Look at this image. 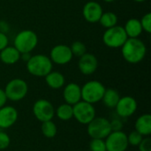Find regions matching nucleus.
<instances>
[{
  "mask_svg": "<svg viewBox=\"0 0 151 151\" xmlns=\"http://www.w3.org/2000/svg\"><path fill=\"white\" fill-rule=\"evenodd\" d=\"M18 111L11 105L0 108V128L7 129L12 127L18 120Z\"/></svg>",
  "mask_w": 151,
  "mask_h": 151,
  "instance_id": "obj_15",
  "label": "nucleus"
},
{
  "mask_svg": "<svg viewBox=\"0 0 151 151\" xmlns=\"http://www.w3.org/2000/svg\"><path fill=\"white\" fill-rule=\"evenodd\" d=\"M11 139L5 132H0V150H4L10 146Z\"/></svg>",
  "mask_w": 151,
  "mask_h": 151,
  "instance_id": "obj_29",
  "label": "nucleus"
},
{
  "mask_svg": "<svg viewBox=\"0 0 151 151\" xmlns=\"http://www.w3.org/2000/svg\"><path fill=\"white\" fill-rule=\"evenodd\" d=\"M41 131L43 136H45L48 139H52L57 135L58 127L52 120H48L42 122Z\"/></svg>",
  "mask_w": 151,
  "mask_h": 151,
  "instance_id": "obj_24",
  "label": "nucleus"
},
{
  "mask_svg": "<svg viewBox=\"0 0 151 151\" xmlns=\"http://www.w3.org/2000/svg\"><path fill=\"white\" fill-rule=\"evenodd\" d=\"M44 78L48 87L52 89H59L63 88L65 83V76L61 73L57 71L50 72Z\"/></svg>",
  "mask_w": 151,
  "mask_h": 151,
  "instance_id": "obj_20",
  "label": "nucleus"
},
{
  "mask_svg": "<svg viewBox=\"0 0 151 151\" xmlns=\"http://www.w3.org/2000/svg\"><path fill=\"white\" fill-rule=\"evenodd\" d=\"M52 68L53 63L50 57L43 54L31 56L30 59L27 62V72L35 77H45L52 71Z\"/></svg>",
  "mask_w": 151,
  "mask_h": 151,
  "instance_id": "obj_2",
  "label": "nucleus"
},
{
  "mask_svg": "<svg viewBox=\"0 0 151 151\" xmlns=\"http://www.w3.org/2000/svg\"><path fill=\"white\" fill-rule=\"evenodd\" d=\"M20 59V53L14 46H7L0 51V60L5 65H14Z\"/></svg>",
  "mask_w": 151,
  "mask_h": 151,
  "instance_id": "obj_18",
  "label": "nucleus"
},
{
  "mask_svg": "<svg viewBox=\"0 0 151 151\" xmlns=\"http://www.w3.org/2000/svg\"><path fill=\"white\" fill-rule=\"evenodd\" d=\"M87 126V132L91 139H105L111 132L110 120L104 117H95Z\"/></svg>",
  "mask_w": 151,
  "mask_h": 151,
  "instance_id": "obj_6",
  "label": "nucleus"
},
{
  "mask_svg": "<svg viewBox=\"0 0 151 151\" xmlns=\"http://www.w3.org/2000/svg\"><path fill=\"white\" fill-rule=\"evenodd\" d=\"M6 102H7V98H6L5 93L4 91V89L0 88V108L4 106Z\"/></svg>",
  "mask_w": 151,
  "mask_h": 151,
  "instance_id": "obj_33",
  "label": "nucleus"
},
{
  "mask_svg": "<svg viewBox=\"0 0 151 151\" xmlns=\"http://www.w3.org/2000/svg\"><path fill=\"white\" fill-rule=\"evenodd\" d=\"M104 11L101 4L96 1L87 2L82 9L83 18L88 23H97L103 14Z\"/></svg>",
  "mask_w": 151,
  "mask_h": 151,
  "instance_id": "obj_13",
  "label": "nucleus"
},
{
  "mask_svg": "<svg viewBox=\"0 0 151 151\" xmlns=\"http://www.w3.org/2000/svg\"><path fill=\"white\" fill-rule=\"evenodd\" d=\"M104 2H106V3H112V2H114V1H116V0H104Z\"/></svg>",
  "mask_w": 151,
  "mask_h": 151,
  "instance_id": "obj_37",
  "label": "nucleus"
},
{
  "mask_svg": "<svg viewBox=\"0 0 151 151\" xmlns=\"http://www.w3.org/2000/svg\"><path fill=\"white\" fill-rule=\"evenodd\" d=\"M111 129V131H122L123 129V122L119 119H114L113 120L110 121Z\"/></svg>",
  "mask_w": 151,
  "mask_h": 151,
  "instance_id": "obj_31",
  "label": "nucleus"
},
{
  "mask_svg": "<svg viewBox=\"0 0 151 151\" xmlns=\"http://www.w3.org/2000/svg\"><path fill=\"white\" fill-rule=\"evenodd\" d=\"M141 21V25L142 27V30L147 32V33H150L151 32V13L150 12H147L146 14H144L142 16V18L140 19Z\"/></svg>",
  "mask_w": 151,
  "mask_h": 151,
  "instance_id": "obj_28",
  "label": "nucleus"
},
{
  "mask_svg": "<svg viewBox=\"0 0 151 151\" xmlns=\"http://www.w3.org/2000/svg\"><path fill=\"white\" fill-rule=\"evenodd\" d=\"M63 98L68 104L74 105L81 101V87L74 82L68 83L63 90Z\"/></svg>",
  "mask_w": 151,
  "mask_h": 151,
  "instance_id": "obj_16",
  "label": "nucleus"
},
{
  "mask_svg": "<svg viewBox=\"0 0 151 151\" xmlns=\"http://www.w3.org/2000/svg\"><path fill=\"white\" fill-rule=\"evenodd\" d=\"M134 130L140 133L142 136L147 137L151 134V115L145 113L141 115L135 121Z\"/></svg>",
  "mask_w": 151,
  "mask_h": 151,
  "instance_id": "obj_17",
  "label": "nucleus"
},
{
  "mask_svg": "<svg viewBox=\"0 0 151 151\" xmlns=\"http://www.w3.org/2000/svg\"><path fill=\"white\" fill-rule=\"evenodd\" d=\"M9 31V25L4 20H0V32L6 34Z\"/></svg>",
  "mask_w": 151,
  "mask_h": 151,
  "instance_id": "obj_34",
  "label": "nucleus"
},
{
  "mask_svg": "<svg viewBox=\"0 0 151 151\" xmlns=\"http://www.w3.org/2000/svg\"><path fill=\"white\" fill-rule=\"evenodd\" d=\"M104 141L107 151H126L129 146L127 134L123 131H111Z\"/></svg>",
  "mask_w": 151,
  "mask_h": 151,
  "instance_id": "obj_10",
  "label": "nucleus"
},
{
  "mask_svg": "<svg viewBox=\"0 0 151 151\" xmlns=\"http://www.w3.org/2000/svg\"><path fill=\"white\" fill-rule=\"evenodd\" d=\"M71 51L73 53V56L75 57H81L82 55H84L87 52V47L84 44V42H81V41H76L73 42L72 43V45L70 46Z\"/></svg>",
  "mask_w": 151,
  "mask_h": 151,
  "instance_id": "obj_25",
  "label": "nucleus"
},
{
  "mask_svg": "<svg viewBox=\"0 0 151 151\" xmlns=\"http://www.w3.org/2000/svg\"><path fill=\"white\" fill-rule=\"evenodd\" d=\"M33 113L37 120L44 122L52 120L55 116V108L53 104L46 99H39L33 105Z\"/></svg>",
  "mask_w": 151,
  "mask_h": 151,
  "instance_id": "obj_9",
  "label": "nucleus"
},
{
  "mask_svg": "<svg viewBox=\"0 0 151 151\" xmlns=\"http://www.w3.org/2000/svg\"><path fill=\"white\" fill-rule=\"evenodd\" d=\"M121 53L127 63L138 64L144 59L147 53V48L141 39L127 38L121 47Z\"/></svg>",
  "mask_w": 151,
  "mask_h": 151,
  "instance_id": "obj_1",
  "label": "nucleus"
},
{
  "mask_svg": "<svg viewBox=\"0 0 151 151\" xmlns=\"http://www.w3.org/2000/svg\"><path fill=\"white\" fill-rule=\"evenodd\" d=\"M31 53H29V52H26V53H20V59L21 60H23V61H25L26 63L30 59V58H31Z\"/></svg>",
  "mask_w": 151,
  "mask_h": 151,
  "instance_id": "obj_35",
  "label": "nucleus"
},
{
  "mask_svg": "<svg viewBox=\"0 0 151 151\" xmlns=\"http://www.w3.org/2000/svg\"><path fill=\"white\" fill-rule=\"evenodd\" d=\"M98 67V60L94 54L86 52L79 58L78 68L84 75L93 74Z\"/></svg>",
  "mask_w": 151,
  "mask_h": 151,
  "instance_id": "obj_14",
  "label": "nucleus"
},
{
  "mask_svg": "<svg viewBox=\"0 0 151 151\" xmlns=\"http://www.w3.org/2000/svg\"><path fill=\"white\" fill-rule=\"evenodd\" d=\"M127 38L128 37L124 30V27L118 25L110 28H106L103 35L104 43L107 47L112 49L121 48Z\"/></svg>",
  "mask_w": 151,
  "mask_h": 151,
  "instance_id": "obj_7",
  "label": "nucleus"
},
{
  "mask_svg": "<svg viewBox=\"0 0 151 151\" xmlns=\"http://www.w3.org/2000/svg\"><path fill=\"white\" fill-rule=\"evenodd\" d=\"M89 150L90 151H107L104 139H91Z\"/></svg>",
  "mask_w": 151,
  "mask_h": 151,
  "instance_id": "obj_27",
  "label": "nucleus"
},
{
  "mask_svg": "<svg viewBox=\"0 0 151 151\" xmlns=\"http://www.w3.org/2000/svg\"><path fill=\"white\" fill-rule=\"evenodd\" d=\"M4 91L7 100L18 102L24 99L27 95L28 85L24 80L20 78H15L11 80L6 84Z\"/></svg>",
  "mask_w": 151,
  "mask_h": 151,
  "instance_id": "obj_5",
  "label": "nucleus"
},
{
  "mask_svg": "<svg viewBox=\"0 0 151 151\" xmlns=\"http://www.w3.org/2000/svg\"><path fill=\"white\" fill-rule=\"evenodd\" d=\"M38 44V36L35 32L25 29L19 32L13 41V46L19 53H31Z\"/></svg>",
  "mask_w": 151,
  "mask_h": 151,
  "instance_id": "obj_3",
  "label": "nucleus"
},
{
  "mask_svg": "<svg viewBox=\"0 0 151 151\" xmlns=\"http://www.w3.org/2000/svg\"><path fill=\"white\" fill-rule=\"evenodd\" d=\"M134 2H137V3H142V2H145L146 0H134Z\"/></svg>",
  "mask_w": 151,
  "mask_h": 151,
  "instance_id": "obj_36",
  "label": "nucleus"
},
{
  "mask_svg": "<svg viewBox=\"0 0 151 151\" xmlns=\"http://www.w3.org/2000/svg\"><path fill=\"white\" fill-rule=\"evenodd\" d=\"M123 27L128 38H139L143 31L140 19L135 18L129 19Z\"/></svg>",
  "mask_w": 151,
  "mask_h": 151,
  "instance_id": "obj_19",
  "label": "nucleus"
},
{
  "mask_svg": "<svg viewBox=\"0 0 151 151\" xmlns=\"http://www.w3.org/2000/svg\"><path fill=\"white\" fill-rule=\"evenodd\" d=\"M120 98L119 92L114 88H106L102 98L104 104L110 109H114Z\"/></svg>",
  "mask_w": 151,
  "mask_h": 151,
  "instance_id": "obj_21",
  "label": "nucleus"
},
{
  "mask_svg": "<svg viewBox=\"0 0 151 151\" xmlns=\"http://www.w3.org/2000/svg\"><path fill=\"white\" fill-rule=\"evenodd\" d=\"M102 27L105 28H110L111 27H114L118 23V16L116 13L112 12H103L99 21H98Z\"/></svg>",
  "mask_w": 151,
  "mask_h": 151,
  "instance_id": "obj_23",
  "label": "nucleus"
},
{
  "mask_svg": "<svg viewBox=\"0 0 151 151\" xmlns=\"http://www.w3.org/2000/svg\"><path fill=\"white\" fill-rule=\"evenodd\" d=\"M55 115L62 121H68L72 119L73 118V105L66 103L60 104L57 109H55Z\"/></svg>",
  "mask_w": 151,
  "mask_h": 151,
  "instance_id": "obj_22",
  "label": "nucleus"
},
{
  "mask_svg": "<svg viewBox=\"0 0 151 151\" xmlns=\"http://www.w3.org/2000/svg\"><path fill=\"white\" fill-rule=\"evenodd\" d=\"M73 118L82 125H88L96 117V109L94 104L85 101H80L73 105Z\"/></svg>",
  "mask_w": 151,
  "mask_h": 151,
  "instance_id": "obj_8",
  "label": "nucleus"
},
{
  "mask_svg": "<svg viewBox=\"0 0 151 151\" xmlns=\"http://www.w3.org/2000/svg\"><path fill=\"white\" fill-rule=\"evenodd\" d=\"M144 136H142L140 133H138L136 130L132 131L128 135H127V142L128 145L132 147H138L142 141L143 140Z\"/></svg>",
  "mask_w": 151,
  "mask_h": 151,
  "instance_id": "obj_26",
  "label": "nucleus"
},
{
  "mask_svg": "<svg viewBox=\"0 0 151 151\" xmlns=\"http://www.w3.org/2000/svg\"><path fill=\"white\" fill-rule=\"evenodd\" d=\"M106 88L98 81H89L81 87V100L91 104H95L104 96Z\"/></svg>",
  "mask_w": 151,
  "mask_h": 151,
  "instance_id": "obj_4",
  "label": "nucleus"
},
{
  "mask_svg": "<svg viewBox=\"0 0 151 151\" xmlns=\"http://www.w3.org/2000/svg\"><path fill=\"white\" fill-rule=\"evenodd\" d=\"M8 43H9V39L7 35L0 32V51L4 50L5 47H7Z\"/></svg>",
  "mask_w": 151,
  "mask_h": 151,
  "instance_id": "obj_32",
  "label": "nucleus"
},
{
  "mask_svg": "<svg viewBox=\"0 0 151 151\" xmlns=\"http://www.w3.org/2000/svg\"><path fill=\"white\" fill-rule=\"evenodd\" d=\"M137 107V101L134 97L130 96H125L119 98L115 109L117 114L120 118L127 119L133 116L135 113Z\"/></svg>",
  "mask_w": 151,
  "mask_h": 151,
  "instance_id": "obj_11",
  "label": "nucleus"
},
{
  "mask_svg": "<svg viewBox=\"0 0 151 151\" xmlns=\"http://www.w3.org/2000/svg\"><path fill=\"white\" fill-rule=\"evenodd\" d=\"M73 53L70 46L65 44H58L54 46L50 53V58L52 63L64 65L68 64L73 58Z\"/></svg>",
  "mask_w": 151,
  "mask_h": 151,
  "instance_id": "obj_12",
  "label": "nucleus"
},
{
  "mask_svg": "<svg viewBox=\"0 0 151 151\" xmlns=\"http://www.w3.org/2000/svg\"><path fill=\"white\" fill-rule=\"evenodd\" d=\"M138 148H139V151H151V139L150 138V136L143 138Z\"/></svg>",
  "mask_w": 151,
  "mask_h": 151,
  "instance_id": "obj_30",
  "label": "nucleus"
}]
</instances>
